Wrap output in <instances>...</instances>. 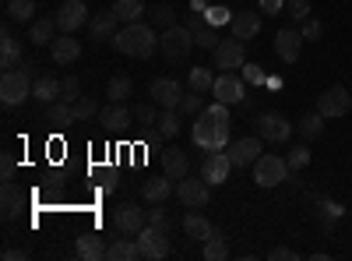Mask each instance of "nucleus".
<instances>
[{"mask_svg": "<svg viewBox=\"0 0 352 261\" xmlns=\"http://www.w3.org/2000/svg\"><path fill=\"white\" fill-rule=\"evenodd\" d=\"M349 109H352V96H349L345 85H331V89H324L317 96V113L324 121H338V117H345Z\"/></svg>", "mask_w": 352, "mask_h": 261, "instance_id": "6", "label": "nucleus"}, {"mask_svg": "<svg viewBox=\"0 0 352 261\" xmlns=\"http://www.w3.org/2000/svg\"><path fill=\"white\" fill-rule=\"evenodd\" d=\"M208 187H212V184L204 180V177L194 180L190 173H187L184 180H176V198H180L184 209H204V205L212 201V191H208Z\"/></svg>", "mask_w": 352, "mask_h": 261, "instance_id": "8", "label": "nucleus"}, {"mask_svg": "<svg viewBox=\"0 0 352 261\" xmlns=\"http://www.w3.org/2000/svg\"><path fill=\"white\" fill-rule=\"evenodd\" d=\"M320 212H324V219H342V205H338V201H320Z\"/></svg>", "mask_w": 352, "mask_h": 261, "instance_id": "50", "label": "nucleus"}, {"mask_svg": "<svg viewBox=\"0 0 352 261\" xmlns=\"http://www.w3.org/2000/svg\"><path fill=\"white\" fill-rule=\"evenodd\" d=\"M261 32V14L257 11H236L229 21V36H236V39H254Z\"/></svg>", "mask_w": 352, "mask_h": 261, "instance_id": "21", "label": "nucleus"}, {"mask_svg": "<svg viewBox=\"0 0 352 261\" xmlns=\"http://www.w3.org/2000/svg\"><path fill=\"white\" fill-rule=\"evenodd\" d=\"M159 46H162V56H169V61H184V56H190V46H197V39L187 25H169L162 28Z\"/></svg>", "mask_w": 352, "mask_h": 261, "instance_id": "5", "label": "nucleus"}, {"mask_svg": "<svg viewBox=\"0 0 352 261\" xmlns=\"http://www.w3.org/2000/svg\"><path fill=\"white\" fill-rule=\"evenodd\" d=\"M14 156L11 152H4V156H0V177H4V180H14Z\"/></svg>", "mask_w": 352, "mask_h": 261, "instance_id": "48", "label": "nucleus"}, {"mask_svg": "<svg viewBox=\"0 0 352 261\" xmlns=\"http://www.w3.org/2000/svg\"><path fill=\"white\" fill-rule=\"evenodd\" d=\"M81 56V43L74 39V32H60L53 43H50V61L56 64V67H67V64H74Z\"/></svg>", "mask_w": 352, "mask_h": 261, "instance_id": "17", "label": "nucleus"}, {"mask_svg": "<svg viewBox=\"0 0 352 261\" xmlns=\"http://www.w3.org/2000/svg\"><path fill=\"white\" fill-rule=\"evenodd\" d=\"M56 25H60V32H78L81 25H88L92 18H88V8H85V0H64L60 8H56Z\"/></svg>", "mask_w": 352, "mask_h": 261, "instance_id": "13", "label": "nucleus"}, {"mask_svg": "<svg viewBox=\"0 0 352 261\" xmlns=\"http://www.w3.org/2000/svg\"><path fill=\"white\" fill-rule=\"evenodd\" d=\"M134 258H141V247H138V240H127V237L113 240L106 251V261H134Z\"/></svg>", "mask_w": 352, "mask_h": 261, "instance_id": "32", "label": "nucleus"}, {"mask_svg": "<svg viewBox=\"0 0 352 261\" xmlns=\"http://www.w3.org/2000/svg\"><path fill=\"white\" fill-rule=\"evenodd\" d=\"M131 92H134V81H131L127 74H113L109 85H106V96H109L113 103H124Z\"/></svg>", "mask_w": 352, "mask_h": 261, "instance_id": "33", "label": "nucleus"}, {"mask_svg": "<svg viewBox=\"0 0 352 261\" xmlns=\"http://www.w3.org/2000/svg\"><path fill=\"white\" fill-rule=\"evenodd\" d=\"M212 96H215L219 103H226V106H236V103L247 99V89H243V81L232 74V71H222V74H215Z\"/></svg>", "mask_w": 352, "mask_h": 261, "instance_id": "12", "label": "nucleus"}, {"mask_svg": "<svg viewBox=\"0 0 352 261\" xmlns=\"http://www.w3.org/2000/svg\"><path fill=\"white\" fill-rule=\"evenodd\" d=\"M113 226L120 229L124 237H138L144 226H148V212L138 209L134 201H124V205H116L113 209Z\"/></svg>", "mask_w": 352, "mask_h": 261, "instance_id": "9", "label": "nucleus"}, {"mask_svg": "<svg viewBox=\"0 0 352 261\" xmlns=\"http://www.w3.org/2000/svg\"><path fill=\"white\" fill-rule=\"evenodd\" d=\"M212 85H215V74H212L208 67H190V92L208 96V92H212Z\"/></svg>", "mask_w": 352, "mask_h": 261, "instance_id": "36", "label": "nucleus"}, {"mask_svg": "<svg viewBox=\"0 0 352 261\" xmlns=\"http://www.w3.org/2000/svg\"><path fill=\"white\" fill-rule=\"evenodd\" d=\"M229 169H232V159H229V152H226V149L208 152V156L201 159V177L208 180L212 187H222V184L229 180Z\"/></svg>", "mask_w": 352, "mask_h": 261, "instance_id": "11", "label": "nucleus"}, {"mask_svg": "<svg viewBox=\"0 0 352 261\" xmlns=\"http://www.w3.org/2000/svg\"><path fill=\"white\" fill-rule=\"evenodd\" d=\"M32 99H39V103H56L60 99V81H56L53 74H36V81H32Z\"/></svg>", "mask_w": 352, "mask_h": 261, "instance_id": "27", "label": "nucleus"}, {"mask_svg": "<svg viewBox=\"0 0 352 261\" xmlns=\"http://www.w3.org/2000/svg\"><path fill=\"white\" fill-rule=\"evenodd\" d=\"M173 21H176V8H173V4H152V8H148V25L169 28Z\"/></svg>", "mask_w": 352, "mask_h": 261, "instance_id": "35", "label": "nucleus"}, {"mask_svg": "<svg viewBox=\"0 0 352 261\" xmlns=\"http://www.w3.org/2000/svg\"><path fill=\"white\" fill-rule=\"evenodd\" d=\"M289 180V163L275 152H261V159L254 163V184L257 187H278Z\"/></svg>", "mask_w": 352, "mask_h": 261, "instance_id": "4", "label": "nucleus"}, {"mask_svg": "<svg viewBox=\"0 0 352 261\" xmlns=\"http://www.w3.org/2000/svg\"><path fill=\"white\" fill-rule=\"evenodd\" d=\"M25 99H32V74H28L25 67L4 71V78H0V103L4 106H21Z\"/></svg>", "mask_w": 352, "mask_h": 261, "instance_id": "3", "label": "nucleus"}, {"mask_svg": "<svg viewBox=\"0 0 352 261\" xmlns=\"http://www.w3.org/2000/svg\"><path fill=\"white\" fill-rule=\"evenodd\" d=\"M120 53L127 56H138V61H144V56H152L159 50V36H155V25H144V21H131V25H120L116 28V36L109 39Z\"/></svg>", "mask_w": 352, "mask_h": 261, "instance_id": "2", "label": "nucleus"}, {"mask_svg": "<svg viewBox=\"0 0 352 261\" xmlns=\"http://www.w3.org/2000/svg\"><path fill=\"white\" fill-rule=\"evenodd\" d=\"M226 152H229L232 166H240V169L254 166V163L261 159V134H257V138H236V141H229Z\"/></svg>", "mask_w": 352, "mask_h": 261, "instance_id": "14", "label": "nucleus"}, {"mask_svg": "<svg viewBox=\"0 0 352 261\" xmlns=\"http://www.w3.org/2000/svg\"><path fill=\"white\" fill-rule=\"evenodd\" d=\"M229 106L226 103H212L197 113V124H194V145L201 152H219L229 145Z\"/></svg>", "mask_w": 352, "mask_h": 261, "instance_id": "1", "label": "nucleus"}, {"mask_svg": "<svg viewBox=\"0 0 352 261\" xmlns=\"http://www.w3.org/2000/svg\"><path fill=\"white\" fill-rule=\"evenodd\" d=\"M212 53H215V67H219V71H236V67H243V39H236V36L222 39Z\"/></svg>", "mask_w": 352, "mask_h": 261, "instance_id": "16", "label": "nucleus"}, {"mask_svg": "<svg viewBox=\"0 0 352 261\" xmlns=\"http://www.w3.org/2000/svg\"><path fill=\"white\" fill-rule=\"evenodd\" d=\"M25 61H21V43L11 36V28L0 32V67L4 71H18Z\"/></svg>", "mask_w": 352, "mask_h": 261, "instance_id": "22", "label": "nucleus"}, {"mask_svg": "<svg viewBox=\"0 0 352 261\" xmlns=\"http://www.w3.org/2000/svg\"><path fill=\"white\" fill-rule=\"evenodd\" d=\"M155 131H159L162 138H176V134H180V109H162Z\"/></svg>", "mask_w": 352, "mask_h": 261, "instance_id": "37", "label": "nucleus"}, {"mask_svg": "<svg viewBox=\"0 0 352 261\" xmlns=\"http://www.w3.org/2000/svg\"><path fill=\"white\" fill-rule=\"evenodd\" d=\"M106 251H109V244H106L99 233H81V237L74 240V254H78L81 261H106Z\"/></svg>", "mask_w": 352, "mask_h": 261, "instance_id": "20", "label": "nucleus"}, {"mask_svg": "<svg viewBox=\"0 0 352 261\" xmlns=\"http://www.w3.org/2000/svg\"><path fill=\"white\" fill-rule=\"evenodd\" d=\"M152 103L155 106H162V109H180V103H184V85L176 81V78H155L152 81Z\"/></svg>", "mask_w": 352, "mask_h": 261, "instance_id": "10", "label": "nucleus"}, {"mask_svg": "<svg viewBox=\"0 0 352 261\" xmlns=\"http://www.w3.org/2000/svg\"><path fill=\"white\" fill-rule=\"evenodd\" d=\"M169 233H166V229H159V226H144L141 229V233L134 237L138 240V247H141V258L144 261H162V258H169V240H166Z\"/></svg>", "mask_w": 352, "mask_h": 261, "instance_id": "7", "label": "nucleus"}, {"mask_svg": "<svg viewBox=\"0 0 352 261\" xmlns=\"http://www.w3.org/2000/svg\"><path fill=\"white\" fill-rule=\"evenodd\" d=\"M8 21H36V0H11Z\"/></svg>", "mask_w": 352, "mask_h": 261, "instance_id": "34", "label": "nucleus"}, {"mask_svg": "<svg viewBox=\"0 0 352 261\" xmlns=\"http://www.w3.org/2000/svg\"><path fill=\"white\" fill-rule=\"evenodd\" d=\"M116 28H120V18H116L113 11H99L92 21H88V36H92L96 43H106L116 36Z\"/></svg>", "mask_w": 352, "mask_h": 261, "instance_id": "23", "label": "nucleus"}, {"mask_svg": "<svg viewBox=\"0 0 352 261\" xmlns=\"http://www.w3.org/2000/svg\"><path fill=\"white\" fill-rule=\"evenodd\" d=\"M300 131H303V138H320V134H324V117H320V113L314 109V113H307V117L300 121Z\"/></svg>", "mask_w": 352, "mask_h": 261, "instance_id": "39", "label": "nucleus"}, {"mask_svg": "<svg viewBox=\"0 0 352 261\" xmlns=\"http://www.w3.org/2000/svg\"><path fill=\"white\" fill-rule=\"evenodd\" d=\"M162 173L173 180H184L190 173V159L184 149H162Z\"/></svg>", "mask_w": 352, "mask_h": 261, "instance_id": "24", "label": "nucleus"}, {"mask_svg": "<svg viewBox=\"0 0 352 261\" xmlns=\"http://www.w3.org/2000/svg\"><path fill=\"white\" fill-rule=\"evenodd\" d=\"M204 18H208V25H226V21H232V14H229L226 8H204Z\"/></svg>", "mask_w": 352, "mask_h": 261, "instance_id": "47", "label": "nucleus"}, {"mask_svg": "<svg viewBox=\"0 0 352 261\" xmlns=\"http://www.w3.org/2000/svg\"><path fill=\"white\" fill-rule=\"evenodd\" d=\"M300 32H303V39H307V43H314V39H320V32H324V28H320V21L307 18V25L300 28Z\"/></svg>", "mask_w": 352, "mask_h": 261, "instance_id": "49", "label": "nucleus"}, {"mask_svg": "<svg viewBox=\"0 0 352 261\" xmlns=\"http://www.w3.org/2000/svg\"><path fill=\"white\" fill-rule=\"evenodd\" d=\"M99 124H102L106 131H124V127L131 124V109H127L124 103H109V106L99 109Z\"/></svg>", "mask_w": 352, "mask_h": 261, "instance_id": "26", "label": "nucleus"}, {"mask_svg": "<svg viewBox=\"0 0 352 261\" xmlns=\"http://www.w3.org/2000/svg\"><path fill=\"white\" fill-rule=\"evenodd\" d=\"M169 194H176V187H173V177H148L141 184V198L148 201V205H166L169 201Z\"/></svg>", "mask_w": 352, "mask_h": 261, "instance_id": "19", "label": "nucleus"}, {"mask_svg": "<svg viewBox=\"0 0 352 261\" xmlns=\"http://www.w3.org/2000/svg\"><path fill=\"white\" fill-rule=\"evenodd\" d=\"M194 39H197V46L201 50H215L222 39H219V32H215V25H204L201 32H194Z\"/></svg>", "mask_w": 352, "mask_h": 261, "instance_id": "43", "label": "nucleus"}, {"mask_svg": "<svg viewBox=\"0 0 352 261\" xmlns=\"http://www.w3.org/2000/svg\"><path fill=\"white\" fill-rule=\"evenodd\" d=\"M300 50H303V32H300V28H278V32H275V53L282 56V61L296 64Z\"/></svg>", "mask_w": 352, "mask_h": 261, "instance_id": "18", "label": "nucleus"}, {"mask_svg": "<svg viewBox=\"0 0 352 261\" xmlns=\"http://www.w3.org/2000/svg\"><path fill=\"white\" fill-rule=\"evenodd\" d=\"M289 4V14L296 18V21H307L310 18V0H285Z\"/></svg>", "mask_w": 352, "mask_h": 261, "instance_id": "46", "label": "nucleus"}, {"mask_svg": "<svg viewBox=\"0 0 352 261\" xmlns=\"http://www.w3.org/2000/svg\"><path fill=\"white\" fill-rule=\"evenodd\" d=\"M134 121H138V127H144V131H155L159 113H155V106H138V109H134Z\"/></svg>", "mask_w": 352, "mask_h": 261, "instance_id": "41", "label": "nucleus"}, {"mask_svg": "<svg viewBox=\"0 0 352 261\" xmlns=\"http://www.w3.org/2000/svg\"><path fill=\"white\" fill-rule=\"evenodd\" d=\"M116 18H120V25H131V21H141L144 14H148V8L141 4V0H113L109 8Z\"/></svg>", "mask_w": 352, "mask_h": 261, "instance_id": "29", "label": "nucleus"}, {"mask_svg": "<svg viewBox=\"0 0 352 261\" xmlns=\"http://www.w3.org/2000/svg\"><path fill=\"white\" fill-rule=\"evenodd\" d=\"M60 99H64V103H71V106L81 99V85H78V78H74V74L60 81Z\"/></svg>", "mask_w": 352, "mask_h": 261, "instance_id": "44", "label": "nucleus"}, {"mask_svg": "<svg viewBox=\"0 0 352 261\" xmlns=\"http://www.w3.org/2000/svg\"><path fill=\"white\" fill-rule=\"evenodd\" d=\"M46 124H53V127H71V124H78L74 106H71V103H64V99L50 103V109H46Z\"/></svg>", "mask_w": 352, "mask_h": 261, "instance_id": "30", "label": "nucleus"}, {"mask_svg": "<svg viewBox=\"0 0 352 261\" xmlns=\"http://www.w3.org/2000/svg\"><path fill=\"white\" fill-rule=\"evenodd\" d=\"M285 163H289V169H307V166H310V149H307V145H296V149H289Z\"/></svg>", "mask_w": 352, "mask_h": 261, "instance_id": "42", "label": "nucleus"}, {"mask_svg": "<svg viewBox=\"0 0 352 261\" xmlns=\"http://www.w3.org/2000/svg\"><path fill=\"white\" fill-rule=\"evenodd\" d=\"M56 36H60L56 18H36V21H28V39H32L36 46H50Z\"/></svg>", "mask_w": 352, "mask_h": 261, "instance_id": "25", "label": "nucleus"}, {"mask_svg": "<svg viewBox=\"0 0 352 261\" xmlns=\"http://www.w3.org/2000/svg\"><path fill=\"white\" fill-rule=\"evenodd\" d=\"M0 205H4V219H8V222L21 212L25 198H21V187H18L14 180H4V187H0Z\"/></svg>", "mask_w": 352, "mask_h": 261, "instance_id": "28", "label": "nucleus"}, {"mask_svg": "<svg viewBox=\"0 0 352 261\" xmlns=\"http://www.w3.org/2000/svg\"><path fill=\"white\" fill-rule=\"evenodd\" d=\"M74 117H78V121H92V117H99V103H96L92 96H81V99L74 103Z\"/></svg>", "mask_w": 352, "mask_h": 261, "instance_id": "40", "label": "nucleus"}, {"mask_svg": "<svg viewBox=\"0 0 352 261\" xmlns=\"http://www.w3.org/2000/svg\"><path fill=\"white\" fill-rule=\"evenodd\" d=\"M222 258H229V247H226V237L215 229V233L204 240V261H222Z\"/></svg>", "mask_w": 352, "mask_h": 261, "instance_id": "38", "label": "nucleus"}, {"mask_svg": "<svg viewBox=\"0 0 352 261\" xmlns=\"http://www.w3.org/2000/svg\"><path fill=\"white\" fill-rule=\"evenodd\" d=\"M268 258H272V261H296L300 254H296V251H289V247H275Z\"/></svg>", "mask_w": 352, "mask_h": 261, "instance_id": "52", "label": "nucleus"}, {"mask_svg": "<svg viewBox=\"0 0 352 261\" xmlns=\"http://www.w3.org/2000/svg\"><path fill=\"white\" fill-rule=\"evenodd\" d=\"M148 222H152V226H159V229H166V233H169V219H166V212H162V209H148Z\"/></svg>", "mask_w": 352, "mask_h": 261, "instance_id": "51", "label": "nucleus"}, {"mask_svg": "<svg viewBox=\"0 0 352 261\" xmlns=\"http://www.w3.org/2000/svg\"><path fill=\"white\" fill-rule=\"evenodd\" d=\"M243 71H247V81H254V85H264V81H268V78H264V71H261L257 64H247Z\"/></svg>", "mask_w": 352, "mask_h": 261, "instance_id": "54", "label": "nucleus"}, {"mask_svg": "<svg viewBox=\"0 0 352 261\" xmlns=\"http://www.w3.org/2000/svg\"><path fill=\"white\" fill-rule=\"evenodd\" d=\"M4 258H8V261H18V258H25V251H18V247H8V251H4Z\"/></svg>", "mask_w": 352, "mask_h": 261, "instance_id": "55", "label": "nucleus"}, {"mask_svg": "<svg viewBox=\"0 0 352 261\" xmlns=\"http://www.w3.org/2000/svg\"><path fill=\"white\" fill-rule=\"evenodd\" d=\"M184 229H187L190 240H201V244L215 233V226L204 219V216H197V212H187V216H184Z\"/></svg>", "mask_w": 352, "mask_h": 261, "instance_id": "31", "label": "nucleus"}, {"mask_svg": "<svg viewBox=\"0 0 352 261\" xmlns=\"http://www.w3.org/2000/svg\"><path fill=\"white\" fill-rule=\"evenodd\" d=\"M257 4H261L264 14H278V11L285 8V0H257Z\"/></svg>", "mask_w": 352, "mask_h": 261, "instance_id": "53", "label": "nucleus"}, {"mask_svg": "<svg viewBox=\"0 0 352 261\" xmlns=\"http://www.w3.org/2000/svg\"><path fill=\"white\" fill-rule=\"evenodd\" d=\"M102 191H106V194L116 191V177H106V180H102Z\"/></svg>", "mask_w": 352, "mask_h": 261, "instance_id": "56", "label": "nucleus"}, {"mask_svg": "<svg viewBox=\"0 0 352 261\" xmlns=\"http://www.w3.org/2000/svg\"><path fill=\"white\" fill-rule=\"evenodd\" d=\"M257 134H261L264 141H275V145H282V141H289L292 124L282 117V113H261V117H257Z\"/></svg>", "mask_w": 352, "mask_h": 261, "instance_id": "15", "label": "nucleus"}, {"mask_svg": "<svg viewBox=\"0 0 352 261\" xmlns=\"http://www.w3.org/2000/svg\"><path fill=\"white\" fill-rule=\"evenodd\" d=\"M201 109H204V103H201V92H187V96H184V103H180V113H187V117L194 113V117H197Z\"/></svg>", "mask_w": 352, "mask_h": 261, "instance_id": "45", "label": "nucleus"}]
</instances>
